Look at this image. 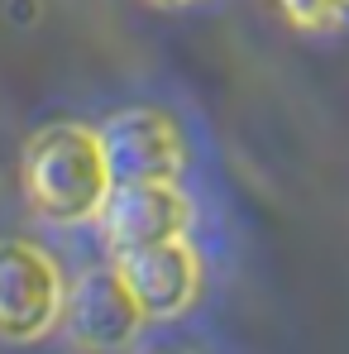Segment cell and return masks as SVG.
<instances>
[{
  "label": "cell",
  "mask_w": 349,
  "mask_h": 354,
  "mask_svg": "<svg viewBox=\"0 0 349 354\" xmlns=\"http://www.w3.org/2000/svg\"><path fill=\"white\" fill-rule=\"evenodd\" d=\"M106 168L115 182H173L182 173V139L153 111H124L101 129Z\"/></svg>",
  "instance_id": "277c9868"
},
{
  "label": "cell",
  "mask_w": 349,
  "mask_h": 354,
  "mask_svg": "<svg viewBox=\"0 0 349 354\" xmlns=\"http://www.w3.org/2000/svg\"><path fill=\"white\" fill-rule=\"evenodd\" d=\"M278 5H283L287 24H296V29H311V34L335 29V24L349 15V0H278Z\"/></svg>",
  "instance_id": "52a82bcc"
},
{
  "label": "cell",
  "mask_w": 349,
  "mask_h": 354,
  "mask_svg": "<svg viewBox=\"0 0 349 354\" xmlns=\"http://www.w3.org/2000/svg\"><path fill=\"white\" fill-rule=\"evenodd\" d=\"M115 268L124 273L129 292L139 297L144 316H177L196 297V254L187 239H158L144 249L115 254Z\"/></svg>",
  "instance_id": "8992f818"
},
{
  "label": "cell",
  "mask_w": 349,
  "mask_h": 354,
  "mask_svg": "<svg viewBox=\"0 0 349 354\" xmlns=\"http://www.w3.org/2000/svg\"><path fill=\"white\" fill-rule=\"evenodd\" d=\"M67 311L58 263L19 239L0 244V335L5 340H34Z\"/></svg>",
  "instance_id": "7a4b0ae2"
},
{
  "label": "cell",
  "mask_w": 349,
  "mask_h": 354,
  "mask_svg": "<svg viewBox=\"0 0 349 354\" xmlns=\"http://www.w3.org/2000/svg\"><path fill=\"white\" fill-rule=\"evenodd\" d=\"M144 321V306L139 297L129 292L124 273L120 268H91L72 283L67 297V326L77 335V345L86 350H115L124 345Z\"/></svg>",
  "instance_id": "5b68a950"
},
{
  "label": "cell",
  "mask_w": 349,
  "mask_h": 354,
  "mask_svg": "<svg viewBox=\"0 0 349 354\" xmlns=\"http://www.w3.org/2000/svg\"><path fill=\"white\" fill-rule=\"evenodd\" d=\"M96 225H101V239L115 254H124L158 239H182L191 225V206L173 182H115Z\"/></svg>",
  "instance_id": "3957f363"
},
{
  "label": "cell",
  "mask_w": 349,
  "mask_h": 354,
  "mask_svg": "<svg viewBox=\"0 0 349 354\" xmlns=\"http://www.w3.org/2000/svg\"><path fill=\"white\" fill-rule=\"evenodd\" d=\"M158 5H187V0H158Z\"/></svg>",
  "instance_id": "ba28073f"
},
{
  "label": "cell",
  "mask_w": 349,
  "mask_h": 354,
  "mask_svg": "<svg viewBox=\"0 0 349 354\" xmlns=\"http://www.w3.org/2000/svg\"><path fill=\"white\" fill-rule=\"evenodd\" d=\"M111 187H115V177L106 168L101 134H91L82 124H53V129L29 139L24 192H29V206L44 221H53V225L96 221Z\"/></svg>",
  "instance_id": "6da1fadb"
}]
</instances>
